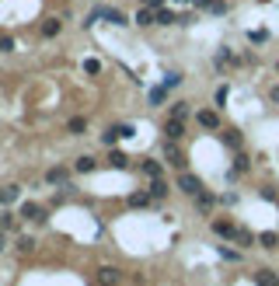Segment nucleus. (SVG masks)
Returning a JSON list of instances; mask_svg holds the SVG:
<instances>
[{
	"mask_svg": "<svg viewBox=\"0 0 279 286\" xmlns=\"http://www.w3.org/2000/svg\"><path fill=\"white\" fill-rule=\"evenodd\" d=\"M175 185H178L185 196H199V192H203V178H199V175H192V171H182Z\"/></svg>",
	"mask_w": 279,
	"mask_h": 286,
	"instance_id": "1",
	"label": "nucleus"
},
{
	"mask_svg": "<svg viewBox=\"0 0 279 286\" xmlns=\"http://www.w3.org/2000/svg\"><path fill=\"white\" fill-rule=\"evenodd\" d=\"M196 122H199L203 129H209V133H220V129H223V122H220V115H216L213 108H199V112H196Z\"/></svg>",
	"mask_w": 279,
	"mask_h": 286,
	"instance_id": "2",
	"label": "nucleus"
},
{
	"mask_svg": "<svg viewBox=\"0 0 279 286\" xmlns=\"http://www.w3.org/2000/svg\"><path fill=\"white\" fill-rule=\"evenodd\" d=\"M213 234L223 237V241H234V237H237V223L227 220V216H216V220H213Z\"/></svg>",
	"mask_w": 279,
	"mask_h": 286,
	"instance_id": "3",
	"label": "nucleus"
},
{
	"mask_svg": "<svg viewBox=\"0 0 279 286\" xmlns=\"http://www.w3.org/2000/svg\"><path fill=\"white\" fill-rule=\"evenodd\" d=\"M18 216H21V220H35V223H46V220H49V213H46V210H42L39 203H28V199L21 203Z\"/></svg>",
	"mask_w": 279,
	"mask_h": 286,
	"instance_id": "4",
	"label": "nucleus"
},
{
	"mask_svg": "<svg viewBox=\"0 0 279 286\" xmlns=\"http://www.w3.org/2000/svg\"><path fill=\"white\" fill-rule=\"evenodd\" d=\"M98 283L101 286H119L122 283V272H119L115 265H101V269H98Z\"/></svg>",
	"mask_w": 279,
	"mask_h": 286,
	"instance_id": "5",
	"label": "nucleus"
},
{
	"mask_svg": "<svg viewBox=\"0 0 279 286\" xmlns=\"http://www.w3.org/2000/svg\"><path fill=\"white\" fill-rule=\"evenodd\" d=\"M164 157H168V164L185 168V157H182V150H178V140H164Z\"/></svg>",
	"mask_w": 279,
	"mask_h": 286,
	"instance_id": "6",
	"label": "nucleus"
},
{
	"mask_svg": "<svg viewBox=\"0 0 279 286\" xmlns=\"http://www.w3.org/2000/svg\"><path fill=\"white\" fill-rule=\"evenodd\" d=\"M133 21H136L140 28H150V25H157V11H154V7H147V4H143V7H140L136 14H133Z\"/></svg>",
	"mask_w": 279,
	"mask_h": 286,
	"instance_id": "7",
	"label": "nucleus"
},
{
	"mask_svg": "<svg viewBox=\"0 0 279 286\" xmlns=\"http://www.w3.org/2000/svg\"><path fill=\"white\" fill-rule=\"evenodd\" d=\"M185 136V122L182 119H168L164 122V140H182Z\"/></svg>",
	"mask_w": 279,
	"mask_h": 286,
	"instance_id": "8",
	"label": "nucleus"
},
{
	"mask_svg": "<svg viewBox=\"0 0 279 286\" xmlns=\"http://www.w3.org/2000/svg\"><path fill=\"white\" fill-rule=\"evenodd\" d=\"M39 32H42V39H56V35L63 32V21H60V18H46Z\"/></svg>",
	"mask_w": 279,
	"mask_h": 286,
	"instance_id": "9",
	"label": "nucleus"
},
{
	"mask_svg": "<svg viewBox=\"0 0 279 286\" xmlns=\"http://www.w3.org/2000/svg\"><path fill=\"white\" fill-rule=\"evenodd\" d=\"M94 168H98V161H94L91 154H80V157L73 161V171H77V175H91Z\"/></svg>",
	"mask_w": 279,
	"mask_h": 286,
	"instance_id": "10",
	"label": "nucleus"
},
{
	"mask_svg": "<svg viewBox=\"0 0 279 286\" xmlns=\"http://www.w3.org/2000/svg\"><path fill=\"white\" fill-rule=\"evenodd\" d=\"M255 286H279V272L276 269H258L255 272Z\"/></svg>",
	"mask_w": 279,
	"mask_h": 286,
	"instance_id": "11",
	"label": "nucleus"
},
{
	"mask_svg": "<svg viewBox=\"0 0 279 286\" xmlns=\"http://www.w3.org/2000/svg\"><path fill=\"white\" fill-rule=\"evenodd\" d=\"M67 178H70V171L67 168H60V164L46 171V182H49V185H67Z\"/></svg>",
	"mask_w": 279,
	"mask_h": 286,
	"instance_id": "12",
	"label": "nucleus"
},
{
	"mask_svg": "<svg viewBox=\"0 0 279 286\" xmlns=\"http://www.w3.org/2000/svg\"><path fill=\"white\" fill-rule=\"evenodd\" d=\"M101 18H105V21H112V25H119V28H122V25H129V18H126L119 7H105V11H101Z\"/></svg>",
	"mask_w": 279,
	"mask_h": 286,
	"instance_id": "13",
	"label": "nucleus"
},
{
	"mask_svg": "<svg viewBox=\"0 0 279 286\" xmlns=\"http://www.w3.org/2000/svg\"><path fill=\"white\" fill-rule=\"evenodd\" d=\"M67 133L70 136H84V133H87V119H84V115H73L67 122Z\"/></svg>",
	"mask_w": 279,
	"mask_h": 286,
	"instance_id": "14",
	"label": "nucleus"
},
{
	"mask_svg": "<svg viewBox=\"0 0 279 286\" xmlns=\"http://www.w3.org/2000/svg\"><path fill=\"white\" fill-rule=\"evenodd\" d=\"M126 164H129V157H126L122 150H115V147H108V168H119V171H122Z\"/></svg>",
	"mask_w": 279,
	"mask_h": 286,
	"instance_id": "15",
	"label": "nucleus"
},
{
	"mask_svg": "<svg viewBox=\"0 0 279 286\" xmlns=\"http://www.w3.org/2000/svg\"><path fill=\"white\" fill-rule=\"evenodd\" d=\"M168 192H171V189H168L164 178H150V196H154V199H168Z\"/></svg>",
	"mask_w": 279,
	"mask_h": 286,
	"instance_id": "16",
	"label": "nucleus"
},
{
	"mask_svg": "<svg viewBox=\"0 0 279 286\" xmlns=\"http://www.w3.org/2000/svg\"><path fill=\"white\" fill-rule=\"evenodd\" d=\"M258 244L269 248V251H276V248H279V230H265V234H258Z\"/></svg>",
	"mask_w": 279,
	"mask_h": 286,
	"instance_id": "17",
	"label": "nucleus"
},
{
	"mask_svg": "<svg viewBox=\"0 0 279 286\" xmlns=\"http://www.w3.org/2000/svg\"><path fill=\"white\" fill-rule=\"evenodd\" d=\"M140 168H143V175H150V178H161V175H164V164H161V161H140Z\"/></svg>",
	"mask_w": 279,
	"mask_h": 286,
	"instance_id": "18",
	"label": "nucleus"
},
{
	"mask_svg": "<svg viewBox=\"0 0 279 286\" xmlns=\"http://www.w3.org/2000/svg\"><path fill=\"white\" fill-rule=\"evenodd\" d=\"M220 140L227 143L230 150H241V133H234V129H220Z\"/></svg>",
	"mask_w": 279,
	"mask_h": 286,
	"instance_id": "19",
	"label": "nucleus"
},
{
	"mask_svg": "<svg viewBox=\"0 0 279 286\" xmlns=\"http://www.w3.org/2000/svg\"><path fill=\"white\" fill-rule=\"evenodd\" d=\"M119 140H122V133H119V126H108V129L101 133V143H105V147H115Z\"/></svg>",
	"mask_w": 279,
	"mask_h": 286,
	"instance_id": "20",
	"label": "nucleus"
},
{
	"mask_svg": "<svg viewBox=\"0 0 279 286\" xmlns=\"http://www.w3.org/2000/svg\"><path fill=\"white\" fill-rule=\"evenodd\" d=\"M157 25H178V14H175L171 7H161V11H157Z\"/></svg>",
	"mask_w": 279,
	"mask_h": 286,
	"instance_id": "21",
	"label": "nucleus"
},
{
	"mask_svg": "<svg viewBox=\"0 0 279 286\" xmlns=\"http://www.w3.org/2000/svg\"><path fill=\"white\" fill-rule=\"evenodd\" d=\"M168 119H182V122H185V119H189V101H175Z\"/></svg>",
	"mask_w": 279,
	"mask_h": 286,
	"instance_id": "22",
	"label": "nucleus"
},
{
	"mask_svg": "<svg viewBox=\"0 0 279 286\" xmlns=\"http://www.w3.org/2000/svg\"><path fill=\"white\" fill-rule=\"evenodd\" d=\"M234 241H237V244H241V248H251V244H255V241H258V237H255V234H251V230H244V227H237V237H234Z\"/></svg>",
	"mask_w": 279,
	"mask_h": 286,
	"instance_id": "23",
	"label": "nucleus"
},
{
	"mask_svg": "<svg viewBox=\"0 0 279 286\" xmlns=\"http://www.w3.org/2000/svg\"><path fill=\"white\" fill-rule=\"evenodd\" d=\"M192 199H196V203H199V210H203V213H209V210H213V203H216V199H213V196H209L206 189H203V192H199V196H192Z\"/></svg>",
	"mask_w": 279,
	"mask_h": 286,
	"instance_id": "24",
	"label": "nucleus"
},
{
	"mask_svg": "<svg viewBox=\"0 0 279 286\" xmlns=\"http://www.w3.org/2000/svg\"><path fill=\"white\" fill-rule=\"evenodd\" d=\"M227 98H230V87H227V84H220V87L213 91V101H216V108H223V105H227Z\"/></svg>",
	"mask_w": 279,
	"mask_h": 286,
	"instance_id": "25",
	"label": "nucleus"
},
{
	"mask_svg": "<svg viewBox=\"0 0 279 286\" xmlns=\"http://www.w3.org/2000/svg\"><path fill=\"white\" fill-rule=\"evenodd\" d=\"M248 168H251V157H248V154H237V157H234V175H244Z\"/></svg>",
	"mask_w": 279,
	"mask_h": 286,
	"instance_id": "26",
	"label": "nucleus"
},
{
	"mask_svg": "<svg viewBox=\"0 0 279 286\" xmlns=\"http://www.w3.org/2000/svg\"><path fill=\"white\" fill-rule=\"evenodd\" d=\"M35 244H39V241H35V237H28V234H25V237H18V251H21V255H32V251H35Z\"/></svg>",
	"mask_w": 279,
	"mask_h": 286,
	"instance_id": "27",
	"label": "nucleus"
},
{
	"mask_svg": "<svg viewBox=\"0 0 279 286\" xmlns=\"http://www.w3.org/2000/svg\"><path fill=\"white\" fill-rule=\"evenodd\" d=\"M18 196H21V189H18V185H7V189H0V203H14Z\"/></svg>",
	"mask_w": 279,
	"mask_h": 286,
	"instance_id": "28",
	"label": "nucleus"
},
{
	"mask_svg": "<svg viewBox=\"0 0 279 286\" xmlns=\"http://www.w3.org/2000/svg\"><path fill=\"white\" fill-rule=\"evenodd\" d=\"M182 80H185V77H182V73H178V70H171V73H168V77H164V80H161V84H164V87H168V91H175V87H178V84H182Z\"/></svg>",
	"mask_w": 279,
	"mask_h": 286,
	"instance_id": "29",
	"label": "nucleus"
},
{
	"mask_svg": "<svg viewBox=\"0 0 279 286\" xmlns=\"http://www.w3.org/2000/svg\"><path fill=\"white\" fill-rule=\"evenodd\" d=\"M164 98H168V87H164V84L150 91V105H164Z\"/></svg>",
	"mask_w": 279,
	"mask_h": 286,
	"instance_id": "30",
	"label": "nucleus"
},
{
	"mask_svg": "<svg viewBox=\"0 0 279 286\" xmlns=\"http://www.w3.org/2000/svg\"><path fill=\"white\" fill-rule=\"evenodd\" d=\"M150 199H154L150 192H133V196H129V206H147Z\"/></svg>",
	"mask_w": 279,
	"mask_h": 286,
	"instance_id": "31",
	"label": "nucleus"
},
{
	"mask_svg": "<svg viewBox=\"0 0 279 286\" xmlns=\"http://www.w3.org/2000/svg\"><path fill=\"white\" fill-rule=\"evenodd\" d=\"M220 258H227V262H241V251H234V248H223V244H220Z\"/></svg>",
	"mask_w": 279,
	"mask_h": 286,
	"instance_id": "32",
	"label": "nucleus"
},
{
	"mask_svg": "<svg viewBox=\"0 0 279 286\" xmlns=\"http://www.w3.org/2000/svg\"><path fill=\"white\" fill-rule=\"evenodd\" d=\"M14 220H18V216L4 210V213H0V230H11V227H14Z\"/></svg>",
	"mask_w": 279,
	"mask_h": 286,
	"instance_id": "33",
	"label": "nucleus"
},
{
	"mask_svg": "<svg viewBox=\"0 0 279 286\" xmlns=\"http://www.w3.org/2000/svg\"><path fill=\"white\" fill-rule=\"evenodd\" d=\"M0 53H14V39L11 35H0Z\"/></svg>",
	"mask_w": 279,
	"mask_h": 286,
	"instance_id": "34",
	"label": "nucleus"
},
{
	"mask_svg": "<svg viewBox=\"0 0 279 286\" xmlns=\"http://www.w3.org/2000/svg\"><path fill=\"white\" fill-rule=\"evenodd\" d=\"M98 70H101V63H98V60H84V73H91V77H94Z\"/></svg>",
	"mask_w": 279,
	"mask_h": 286,
	"instance_id": "35",
	"label": "nucleus"
},
{
	"mask_svg": "<svg viewBox=\"0 0 279 286\" xmlns=\"http://www.w3.org/2000/svg\"><path fill=\"white\" fill-rule=\"evenodd\" d=\"M209 14H227V4H223V0H213V7H209Z\"/></svg>",
	"mask_w": 279,
	"mask_h": 286,
	"instance_id": "36",
	"label": "nucleus"
},
{
	"mask_svg": "<svg viewBox=\"0 0 279 286\" xmlns=\"http://www.w3.org/2000/svg\"><path fill=\"white\" fill-rule=\"evenodd\" d=\"M262 199H269V203H276V199H279V192H276V189H262Z\"/></svg>",
	"mask_w": 279,
	"mask_h": 286,
	"instance_id": "37",
	"label": "nucleus"
},
{
	"mask_svg": "<svg viewBox=\"0 0 279 286\" xmlns=\"http://www.w3.org/2000/svg\"><path fill=\"white\" fill-rule=\"evenodd\" d=\"M192 7H196V11H209V7H213V0H192Z\"/></svg>",
	"mask_w": 279,
	"mask_h": 286,
	"instance_id": "38",
	"label": "nucleus"
},
{
	"mask_svg": "<svg viewBox=\"0 0 279 286\" xmlns=\"http://www.w3.org/2000/svg\"><path fill=\"white\" fill-rule=\"evenodd\" d=\"M248 39H251V42H265L269 35H265V32H248Z\"/></svg>",
	"mask_w": 279,
	"mask_h": 286,
	"instance_id": "39",
	"label": "nucleus"
},
{
	"mask_svg": "<svg viewBox=\"0 0 279 286\" xmlns=\"http://www.w3.org/2000/svg\"><path fill=\"white\" fill-rule=\"evenodd\" d=\"M143 4H147V7H154V11H161V7H164V0H143Z\"/></svg>",
	"mask_w": 279,
	"mask_h": 286,
	"instance_id": "40",
	"label": "nucleus"
},
{
	"mask_svg": "<svg viewBox=\"0 0 279 286\" xmlns=\"http://www.w3.org/2000/svg\"><path fill=\"white\" fill-rule=\"evenodd\" d=\"M269 98H272V101H276V105H279V84H276V87H272V91H269Z\"/></svg>",
	"mask_w": 279,
	"mask_h": 286,
	"instance_id": "41",
	"label": "nucleus"
},
{
	"mask_svg": "<svg viewBox=\"0 0 279 286\" xmlns=\"http://www.w3.org/2000/svg\"><path fill=\"white\" fill-rule=\"evenodd\" d=\"M7 248V230H0V251Z\"/></svg>",
	"mask_w": 279,
	"mask_h": 286,
	"instance_id": "42",
	"label": "nucleus"
},
{
	"mask_svg": "<svg viewBox=\"0 0 279 286\" xmlns=\"http://www.w3.org/2000/svg\"><path fill=\"white\" fill-rule=\"evenodd\" d=\"M175 4H192V0H175Z\"/></svg>",
	"mask_w": 279,
	"mask_h": 286,
	"instance_id": "43",
	"label": "nucleus"
},
{
	"mask_svg": "<svg viewBox=\"0 0 279 286\" xmlns=\"http://www.w3.org/2000/svg\"><path fill=\"white\" fill-rule=\"evenodd\" d=\"M258 4H269V0H258Z\"/></svg>",
	"mask_w": 279,
	"mask_h": 286,
	"instance_id": "44",
	"label": "nucleus"
},
{
	"mask_svg": "<svg viewBox=\"0 0 279 286\" xmlns=\"http://www.w3.org/2000/svg\"><path fill=\"white\" fill-rule=\"evenodd\" d=\"M276 73H279V63H276Z\"/></svg>",
	"mask_w": 279,
	"mask_h": 286,
	"instance_id": "45",
	"label": "nucleus"
},
{
	"mask_svg": "<svg viewBox=\"0 0 279 286\" xmlns=\"http://www.w3.org/2000/svg\"><path fill=\"white\" fill-rule=\"evenodd\" d=\"M276 203H279V199H276Z\"/></svg>",
	"mask_w": 279,
	"mask_h": 286,
	"instance_id": "46",
	"label": "nucleus"
}]
</instances>
